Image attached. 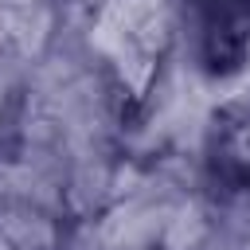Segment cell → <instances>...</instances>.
<instances>
[{
    "mask_svg": "<svg viewBox=\"0 0 250 250\" xmlns=\"http://www.w3.org/2000/svg\"><path fill=\"white\" fill-rule=\"evenodd\" d=\"M168 31H172V20L160 0H109L94 27V39L113 59L121 78L141 94L168 43Z\"/></svg>",
    "mask_w": 250,
    "mask_h": 250,
    "instance_id": "cell-1",
    "label": "cell"
},
{
    "mask_svg": "<svg viewBox=\"0 0 250 250\" xmlns=\"http://www.w3.org/2000/svg\"><path fill=\"white\" fill-rule=\"evenodd\" d=\"M207 160H211L215 180L227 191L250 195V94L238 98V102H230L215 117Z\"/></svg>",
    "mask_w": 250,
    "mask_h": 250,
    "instance_id": "cell-3",
    "label": "cell"
},
{
    "mask_svg": "<svg viewBox=\"0 0 250 250\" xmlns=\"http://www.w3.org/2000/svg\"><path fill=\"white\" fill-rule=\"evenodd\" d=\"M184 27L207 74H230L250 51V0H180Z\"/></svg>",
    "mask_w": 250,
    "mask_h": 250,
    "instance_id": "cell-2",
    "label": "cell"
}]
</instances>
